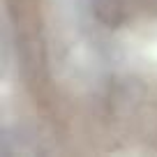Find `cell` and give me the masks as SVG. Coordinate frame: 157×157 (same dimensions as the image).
<instances>
[{
    "label": "cell",
    "mask_w": 157,
    "mask_h": 157,
    "mask_svg": "<svg viewBox=\"0 0 157 157\" xmlns=\"http://www.w3.org/2000/svg\"><path fill=\"white\" fill-rule=\"evenodd\" d=\"M46 35L56 76L74 90L97 81L99 58L86 0H46Z\"/></svg>",
    "instance_id": "obj_1"
},
{
    "label": "cell",
    "mask_w": 157,
    "mask_h": 157,
    "mask_svg": "<svg viewBox=\"0 0 157 157\" xmlns=\"http://www.w3.org/2000/svg\"><path fill=\"white\" fill-rule=\"evenodd\" d=\"M118 53L129 69L157 78V21L125 30L118 39Z\"/></svg>",
    "instance_id": "obj_2"
}]
</instances>
